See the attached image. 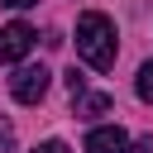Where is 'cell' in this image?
I'll use <instances>...</instances> for the list:
<instances>
[{
	"label": "cell",
	"mask_w": 153,
	"mask_h": 153,
	"mask_svg": "<svg viewBox=\"0 0 153 153\" xmlns=\"http://www.w3.org/2000/svg\"><path fill=\"white\" fill-rule=\"evenodd\" d=\"M76 53H81V62L96 67V72H110V67H115L120 43H115V24H110L100 10H86V14L76 19Z\"/></svg>",
	"instance_id": "1"
},
{
	"label": "cell",
	"mask_w": 153,
	"mask_h": 153,
	"mask_svg": "<svg viewBox=\"0 0 153 153\" xmlns=\"http://www.w3.org/2000/svg\"><path fill=\"white\" fill-rule=\"evenodd\" d=\"M10 96H14L19 105H38V100L48 96V67H19V72L10 76Z\"/></svg>",
	"instance_id": "2"
},
{
	"label": "cell",
	"mask_w": 153,
	"mask_h": 153,
	"mask_svg": "<svg viewBox=\"0 0 153 153\" xmlns=\"http://www.w3.org/2000/svg\"><path fill=\"white\" fill-rule=\"evenodd\" d=\"M38 43V33L29 29V24H5L0 29V62H19V57H29V48Z\"/></svg>",
	"instance_id": "3"
},
{
	"label": "cell",
	"mask_w": 153,
	"mask_h": 153,
	"mask_svg": "<svg viewBox=\"0 0 153 153\" xmlns=\"http://www.w3.org/2000/svg\"><path fill=\"white\" fill-rule=\"evenodd\" d=\"M86 153H134V143L120 124H100V129L86 134Z\"/></svg>",
	"instance_id": "4"
},
{
	"label": "cell",
	"mask_w": 153,
	"mask_h": 153,
	"mask_svg": "<svg viewBox=\"0 0 153 153\" xmlns=\"http://www.w3.org/2000/svg\"><path fill=\"white\" fill-rule=\"evenodd\" d=\"M72 105H76V115L81 120H96V115H110V96H100V91H81V96H72Z\"/></svg>",
	"instance_id": "5"
},
{
	"label": "cell",
	"mask_w": 153,
	"mask_h": 153,
	"mask_svg": "<svg viewBox=\"0 0 153 153\" xmlns=\"http://www.w3.org/2000/svg\"><path fill=\"white\" fill-rule=\"evenodd\" d=\"M139 96L153 105V62H143V67H139Z\"/></svg>",
	"instance_id": "6"
},
{
	"label": "cell",
	"mask_w": 153,
	"mask_h": 153,
	"mask_svg": "<svg viewBox=\"0 0 153 153\" xmlns=\"http://www.w3.org/2000/svg\"><path fill=\"white\" fill-rule=\"evenodd\" d=\"M10 148H14V124L0 120V153H10Z\"/></svg>",
	"instance_id": "7"
},
{
	"label": "cell",
	"mask_w": 153,
	"mask_h": 153,
	"mask_svg": "<svg viewBox=\"0 0 153 153\" xmlns=\"http://www.w3.org/2000/svg\"><path fill=\"white\" fill-rule=\"evenodd\" d=\"M67 91H72V96H81V91H86V76H81V72H76V67H72V72H67Z\"/></svg>",
	"instance_id": "8"
},
{
	"label": "cell",
	"mask_w": 153,
	"mask_h": 153,
	"mask_svg": "<svg viewBox=\"0 0 153 153\" xmlns=\"http://www.w3.org/2000/svg\"><path fill=\"white\" fill-rule=\"evenodd\" d=\"M33 153H72V148H67V143H62V139H48V143H38V148H33Z\"/></svg>",
	"instance_id": "9"
},
{
	"label": "cell",
	"mask_w": 153,
	"mask_h": 153,
	"mask_svg": "<svg viewBox=\"0 0 153 153\" xmlns=\"http://www.w3.org/2000/svg\"><path fill=\"white\" fill-rule=\"evenodd\" d=\"M5 5H14V10H29V5H38V0H5Z\"/></svg>",
	"instance_id": "10"
}]
</instances>
